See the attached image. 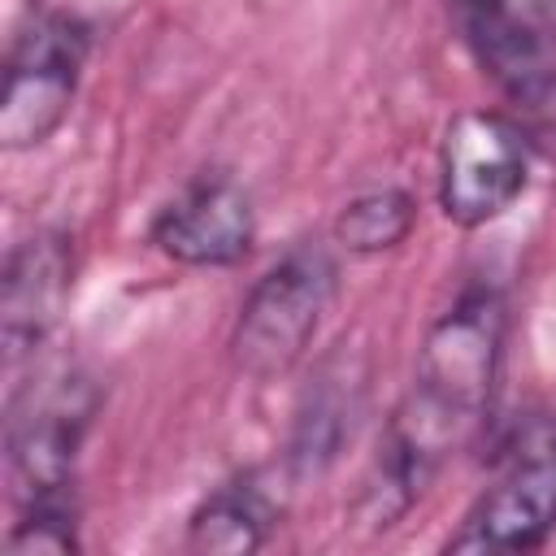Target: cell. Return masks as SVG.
Segmentation results:
<instances>
[{
    "label": "cell",
    "instance_id": "cell-1",
    "mask_svg": "<svg viewBox=\"0 0 556 556\" xmlns=\"http://www.w3.org/2000/svg\"><path fill=\"white\" fill-rule=\"evenodd\" d=\"M500 343L504 300L491 287H469L426 330L413 391L395 408L374 473L361 491V513L374 530H387L426 491L443 456L482 426L495 391Z\"/></svg>",
    "mask_w": 556,
    "mask_h": 556
},
{
    "label": "cell",
    "instance_id": "cell-2",
    "mask_svg": "<svg viewBox=\"0 0 556 556\" xmlns=\"http://www.w3.org/2000/svg\"><path fill=\"white\" fill-rule=\"evenodd\" d=\"M339 269L326 248L304 243L287 252L239 304L230 330V356L248 378H282L313 343L321 317L330 313Z\"/></svg>",
    "mask_w": 556,
    "mask_h": 556
},
{
    "label": "cell",
    "instance_id": "cell-3",
    "mask_svg": "<svg viewBox=\"0 0 556 556\" xmlns=\"http://www.w3.org/2000/svg\"><path fill=\"white\" fill-rule=\"evenodd\" d=\"M556 530V421L526 417L447 552H530Z\"/></svg>",
    "mask_w": 556,
    "mask_h": 556
},
{
    "label": "cell",
    "instance_id": "cell-4",
    "mask_svg": "<svg viewBox=\"0 0 556 556\" xmlns=\"http://www.w3.org/2000/svg\"><path fill=\"white\" fill-rule=\"evenodd\" d=\"M87 52L91 30L74 13H35L17 30L0 96V143L9 152L39 148L65 122Z\"/></svg>",
    "mask_w": 556,
    "mask_h": 556
},
{
    "label": "cell",
    "instance_id": "cell-5",
    "mask_svg": "<svg viewBox=\"0 0 556 556\" xmlns=\"http://www.w3.org/2000/svg\"><path fill=\"white\" fill-rule=\"evenodd\" d=\"M530 174V148L521 126L495 109L460 113L439 152V204L456 226L495 222L521 191Z\"/></svg>",
    "mask_w": 556,
    "mask_h": 556
},
{
    "label": "cell",
    "instance_id": "cell-6",
    "mask_svg": "<svg viewBox=\"0 0 556 556\" xmlns=\"http://www.w3.org/2000/svg\"><path fill=\"white\" fill-rule=\"evenodd\" d=\"M91 408H96V395L74 374L30 382L13 395L4 452H9V478L22 504L74 491V456L91 421Z\"/></svg>",
    "mask_w": 556,
    "mask_h": 556
},
{
    "label": "cell",
    "instance_id": "cell-7",
    "mask_svg": "<svg viewBox=\"0 0 556 556\" xmlns=\"http://www.w3.org/2000/svg\"><path fill=\"white\" fill-rule=\"evenodd\" d=\"M256 217L248 191L230 174H200L152 222V243L195 269H222L252 252Z\"/></svg>",
    "mask_w": 556,
    "mask_h": 556
},
{
    "label": "cell",
    "instance_id": "cell-8",
    "mask_svg": "<svg viewBox=\"0 0 556 556\" xmlns=\"http://www.w3.org/2000/svg\"><path fill=\"white\" fill-rule=\"evenodd\" d=\"M70 278H74V243L61 230H39L9 252L0 278V343L9 369L48 339V330L65 308Z\"/></svg>",
    "mask_w": 556,
    "mask_h": 556
},
{
    "label": "cell",
    "instance_id": "cell-9",
    "mask_svg": "<svg viewBox=\"0 0 556 556\" xmlns=\"http://www.w3.org/2000/svg\"><path fill=\"white\" fill-rule=\"evenodd\" d=\"M452 17L478 56V65L513 96V100H543L552 87V61L543 39L521 22L508 0H452Z\"/></svg>",
    "mask_w": 556,
    "mask_h": 556
},
{
    "label": "cell",
    "instance_id": "cell-10",
    "mask_svg": "<svg viewBox=\"0 0 556 556\" xmlns=\"http://www.w3.org/2000/svg\"><path fill=\"white\" fill-rule=\"evenodd\" d=\"M274 530V500L256 482V473H243L226 486H217L187 526V543L195 552H256Z\"/></svg>",
    "mask_w": 556,
    "mask_h": 556
},
{
    "label": "cell",
    "instance_id": "cell-11",
    "mask_svg": "<svg viewBox=\"0 0 556 556\" xmlns=\"http://www.w3.org/2000/svg\"><path fill=\"white\" fill-rule=\"evenodd\" d=\"M413 222H417L413 195L400 187H378V191H365L343 204V213L334 222V239L356 256H374V252L400 248L408 239Z\"/></svg>",
    "mask_w": 556,
    "mask_h": 556
},
{
    "label": "cell",
    "instance_id": "cell-12",
    "mask_svg": "<svg viewBox=\"0 0 556 556\" xmlns=\"http://www.w3.org/2000/svg\"><path fill=\"white\" fill-rule=\"evenodd\" d=\"M9 552L13 556H65L78 552V508H74V491L70 495H43L22 504V517L9 530Z\"/></svg>",
    "mask_w": 556,
    "mask_h": 556
},
{
    "label": "cell",
    "instance_id": "cell-13",
    "mask_svg": "<svg viewBox=\"0 0 556 556\" xmlns=\"http://www.w3.org/2000/svg\"><path fill=\"white\" fill-rule=\"evenodd\" d=\"M539 9H543V17L556 26V0H539Z\"/></svg>",
    "mask_w": 556,
    "mask_h": 556
}]
</instances>
